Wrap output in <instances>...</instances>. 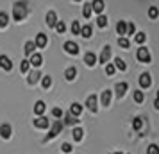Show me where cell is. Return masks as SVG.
<instances>
[{
	"label": "cell",
	"mask_w": 159,
	"mask_h": 154,
	"mask_svg": "<svg viewBox=\"0 0 159 154\" xmlns=\"http://www.w3.org/2000/svg\"><path fill=\"white\" fill-rule=\"evenodd\" d=\"M29 15V4L27 2H16L15 6H13V18H15V22H22L25 20V16Z\"/></svg>",
	"instance_id": "6da1fadb"
},
{
	"label": "cell",
	"mask_w": 159,
	"mask_h": 154,
	"mask_svg": "<svg viewBox=\"0 0 159 154\" xmlns=\"http://www.w3.org/2000/svg\"><path fill=\"white\" fill-rule=\"evenodd\" d=\"M63 127H65L63 120H59V118H57V120H54V122H52V125H50V131H48V134H47V136L43 138V142H48V140L56 138L59 133L63 131Z\"/></svg>",
	"instance_id": "7a4b0ae2"
},
{
	"label": "cell",
	"mask_w": 159,
	"mask_h": 154,
	"mask_svg": "<svg viewBox=\"0 0 159 154\" xmlns=\"http://www.w3.org/2000/svg\"><path fill=\"white\" fill-rule=\"evenodd\" d=\"M138 59L141 61V63H150V59H152V56H150V52H148V49H145V47H141V49H138Z\"/></svg>",
	"instance_id": "3957f363"
},
{
	"label": "cell",
	"mask_w": 159,
	"mask_h": 154,
	"mask_svg": "<svg viewBox=\"0 0 159 154\" xmlns=\"http://www.w3.org/2000/svg\"><path fill=\"white\" fill-rule=\"evenodd\" d=\"M34 127H38V129H48L50 127V122H48V118L47 117H38L36 120H34Z\"/></svg>",
	"instance_id": "277c9868"
},
{
	"label": "cell",
	"mask_w": 159,
	"mask_h": 154,
	"mask_svg": "<svg viewBox=\"0 0 159 154\" xmlns=\"http://www.w3.org/2000/svg\"><path fill=\"white\" fill-rule=\"evenodd\" d=\"M36 49H45L47 47V43H48V38H47V34H43V32H39L36 36Z\"/></svg>",
	"instance_id": "5b68a950"
},
{
	"label": "cell",
	"mask_w": 159,
	"mask_h": 154,
	"mask_svg": "<svg viewBox=\"0 0 159 154\" xmlns=\"http://www.w3.org/2000/svg\"><path fill=\"white\" fill-rule=\"evenodd\" d=\"M150 84H152V79H150V73H141L139 75V86L141 88H150Z\"/></svg>",
	"instance_id": "8992f818"
},
{
	"label": "cell",
	"mask_w": 159,
	"mask_h": 154,
	"mask_svg": "<svg viewBox=\"0 0 159 154\" xmlns=\"http://www.w3.org/2000/svg\"><path fill=\"white\" fill-rule=\"evenodd\" d=\"M65 50L68 52V54H72V56H77V54H79V45L73 43V41H66L65 43Z\"/></svg>",
	"instance_id": "52a82bcc"
},
{
	"label": "cell",
	"mask_w": 159,
	"mask_h": 154,
	"mask_svg": "<svg viewBox=\"0 0 159 154\" xmlns=\"http://www.w3.org/2000/svg\"><path fill=\"white\" fill-rule=\"evenodd\" d=\"M109 58H111V47H109V45H106V47L102 49V52H100V58H98V61L106 65V63L109 61Z\"/></svg>",
	"instance_id": "ba28073f"
},
{
	"label": "cell",
	"mask_w": 159,
	"mask_h": 154,
	"mask_svg": "<svg viewBox=\"0 0 159 154\" xmlns=\"http://www.w3.org/2000/svg\"><path fill=\"white\" fill-rule=\"evenodd\" d=\"M57 22H59L57 13H56V11H48V13H47V25H48V27H56Z\"/></svg>",
	"instance_id": "9c48e42d"
},
{
	"label": "cell",
	"mask_w": 159,
	"mask_h": 154,
	"mask_svg": "<svg viewBox=\"0 0 159 154\" xmlns=\"http://www.w3.org/2000/svg\"><path fill=\"white\" fill-rule=\"evenodd\" d=\"M29 63L32 66H41L43 65V58H41V54H38V52H34V54H30V59H29Z\"/></svg>",
	"instance_id": "30bf717a"
},
{
	"label": "cell",
	"mask_w": 159,
	"mask_h": 154,
	"mask_svg": "<svg viewBox=\"0 0 159 154\" xmlns=\"http://www.w3.org/2000/svg\"><path fill=\"white\" fill-rule=\"evenodd\" d=\"M0 66H2L6 72H9V70H13V61H11L7 56H0Z\"/></svg>",
	"instance_id": "8fae6325"
},
{
	"label": "cell",
	"mask_w": 159,
	"mask_h": 154,
	"mask_svg": "<svg viewBox=\"0 0 159 154\" xmlns=\"http://www.w3.org/2000/svg\"><path fill=\"white\" fill-rule=\"evenodd\" d=\"M86 106L89 111H93V113H97V110H98V106H97V95H89L86 100Z\"/></svg>",
	"instance_id": "7c38bea8"
},
{
	"label": "cell",
	"mask_w": 159,
	"mask_h": 154,
	"mask_svg": "<svg viewBox=\"0 0 159 154\" xmlns=\"http://www.w3.org/2000/svg\"><path fill=\"white\" fill-rule=\"evenodd\" d=\"M11 125L9 124H2L0 125V136H2V138L4 140H7V138H11Z\"/></svg>",
	"instance_id": "4fadbf2b"
},
{
	"label": "cell",
	"mask_w": 159,
	"mask_h": 154,
	"mask_svg": "<svg viewBox=\"0 0 159 154\" xmlns=\"http://www.w3.org/2000/svg\"><path fill=\"white\" fill-rule=\"evenodd\" d=\"M127 88H129V84H127V82H118V84L115 86L116 95H118V97H123V95H125V91H127Z\"/></svg>",
	"instance_id": "5bb4252c"
},
{
	"label": "cell",
	"mask_w": 159,
	"mask_h": 154,
	"mask_svg": "<svg viewBox=\"0 0 159 154\" xmlns=\"http://www.w3.org/2000/svg\"><path fill=\"white\" fill-rule=\"evenodd\" d=\"M45 110H47V104H45L43 100H38V102L34 104V113H36L38 117H41L45 113Z\"/></svg>",
	"instance_id": "9a60e30c"
},
{
	"label": "cell",
	"mask_w": 159,
	"mask_h": 154,
	"mask_svg": "<svg viewBox=\"0 0 159 154\" xmlns=\"http://www.w3.org/2000/svg\"><path fill=\"white\" fill-rule=\"evenodd\" d=\"M75 77H77V68H75V66L66 68V72H65V79L66 81H73Z\"/></svg>",
	"instance_id": "2e32d148"
},
{
	"label": "cell",
	"mask_w": 159,
	"mask_h": 154,
	"mask_svg": "<svg viewBox=\"0 0 159 154\" xmlns=\"http://www.w3.org/2000/svg\"><path fill=\"white\" fill-rule=\"evenodd\" d=\"M91 9H93L95 13L102 15V11H104V0H93L91 2Z\"/></svg>",
	"instance_id": "e0dca14e"
},
{
	"label": "cell",
	"mask_w": 159,
	"mask_h": 154,
	"mask_svg": "<svg viewBox=\"0 0 159 154\" xmlns=\"http://www.w3.org/2000/svg\"><path fill=\"white\" fill-rule=\"evenodd\" d=\"M100 102H102V106H109V104H111V91H109V90H104V91H102Z\"/></svg>",
	"instance_id": "ac0fdd59"
},
{
	"label": "cell",
	"mask_w": 159,
	"mask_h": 154,
	"mask_svg": "<svg viewBox=\"0 0 159 154\" xmlns=\"http://www.w3.org/2000/svg\"><path fill=\"white\" fill-rule=\"evenodd\" d=\"M84 63L88 66H93L97 63V56H95L93 52H86V56H84Z\"/></svg>",
	"instance_id": "d6986e66"
},
{
	"label": "cell",
	"mask_w": 159,
	"mask_h": 154,
	"mask_svg": "<svg viewBox=\"0 0 159 154\" xmlns=\"http://www.w3.org/2000/svg\"><path fill=\"white\" fill-rule=\"evenodd\" d=\"M77 122H79V120H77V117H73L72 113H66L65 120H63V124H65V125H75Z\"/></svg>",
	"instance_id": "ffe728a7"
},
{
	"label": "cell",
	"mask_w": 159,
	"mask_h": 154,
	"mask_svg": "<svg viewBox=\"0 0 159 154\" xmlns=\"http://www.w3.org/2000/svg\"><path fill=\"white\" fill-rule=\"evenodd\" d=\"M91 34H93L91 25H88V23H86L84 27H80V36H82V38H86V40H88V38H91Z\"/></svg>",
	"instance_id": "44dd1931"
},
{
	"label": "cell",
	"mask_w": 159,
	"mask_h": 154,
	"mask_svg": "<svg viewBox=\"0 0 159 154\" xmlns=\"http://www.w3.org/2000/svg\"><path fill=\"white\" fill-rule=\"evenodd\" d=\"M70 113H72L73 117H79L80 113H82V106H80L79 102H73L72 106H70Z\"/></svg>",
	"instance_id": "7402d4cb"
},
{
	"label": "cell",
	"mask_w": 159,
	"mask_h": 154,
	"mask_svg": "<svg viewBox=\"0 0 159 154\" xmlns=\"http://www.w3.org/2000/svg\"><path fill=\"white\" fill-rule=\"evenodd\" d=\"M34 50H36V43H34V41H27V43H25V47H23V52H25V56H29V54H34Z\"/></svg>",
	"instance_id": "603a6c76"
},
{
	"label": "cell",
	"mask_w": 159,
	"mask_h": 154,
	"mask_svg": "<svg viewBox=\"0 0 159 154\" xmlns=\"http://www.w3.org/2000/svg\"><path fill=\"white\" fill-rule=\"evenodd\" d=\"M116 32H118L120 36H123V34L127 32V22H123V20H120V22L116 23Z\"/></svg>",
	"instance_id": "cb8c5ba5"
},
{
	"label": "cell",
	"mask_w": 159,
	"mask_h": 154,
	"mask_svg": "<svg viewBox=\"0 0 159 154\" xmlns=\"http://www.w3.org/2000/svg\"><path fill=\"white\" fill-rule=\"evenodd\" d=\"M39 77H41V73L34 70V72H30V73H29V77H27V82H29V84H34V82L39 81Z\"/></svg>",
	"instance_id": "d4e9b609"
},
{
	"label": "cell",
	"mask_w": 159,
	"mask_h": 154,
	"mask_svg": "<svg viewBox=\"0 0 159 154\" xmlns=\"http://www.w3.org/2000/svg\"><path fill=\"white\" fill-rule=\"evenodd\" d=\"M115 66L118 68V70H122V72H125V70H127V63H125L122 58H116L115 59Z\"/></svg>",
	"instance_id": "484cf974"
},
{
	"label": "cell",
	"mask_w": 159,
	"mask_h": 154,
	"mask_svg": "<svg viewBox=\"0 0 159 154\" xmlns=\"http://www.w3.org/2000/svg\"><path fill=\"white\" fill-rule=\"evenodd\" d=\"M41 86H43L45 90H48L52 86V77L50 75H43V77H41Z\"/></svg>",
	"instance_id": "4316f807"
},
{
	"label": "cell",
	"mask_w": 159,
	"mask_h": 154,
	"mask_svg": "<svg viewBox=\"0 0 159 154\" xmlns=\"http://www.w3.org/2000/svg\"><path fill=\"white\" fill-rule=\"evenodd\" d=\"M72 134H73V140L80 142V140H82V136H84V131H82L80 127H75V129L72 131Z\"/></svg>",
	"instance_id": "83f0119b"
},
{
	"label": "cell",
	"mask_w": 159,
	"mask_h": 154,
	"mask_svg": "<svg viewBox=\"0 0 159 154\" xmlns=\"http://www.w3.org/2000/svg\"><path fill=\"white\" fill-rule=\"evenodd\" d=\"M141 127H143V118L136 117L134 120H132V129H134V131H139Z\"/></svg>",
	"instance_id": "f1b7e54d"
},
{
	"label": "cell",
	"mask_w": 159,
	"mask_h": 154,
	"mask_svg": "<svg viewBox=\"0 0 159 154\" xmlns=\"http://www.w3.org/2000/svg\"><path fill=\"white\" fill-rule=\"evenodd\" d=\"M7 23H9V16H7V13L0 11V27H7Z\"/></svg>",
	"instance_id": "f546056e"
},
{
	"label": "cell",
	"mask_w": 159,
	"mask_h": 154,
	"mask_svg": "<svg viewBox=\"0 0 159 154\" xmlns=\"http://www.w3.org/2000/svg\"><path fill=\"white\" fill-rule=\"evenodd\" d=\"M93 13V9H91V4H84V7H82V16L84 18H89Z\"/></svg>",
	"instance_id": "4dcf8cb0"
},
{
	"label": "cell",
	"mask_w": 159,
	"mask_h": 154,
	"mask_svg": "<svg viewBox=\"0 0 159 154\" xmlns=\"http://www.w3.org/2000/svg\"><path fill=\"white\" fill-rule=\"evenodd\" d=\"M97 25H98L100 29H104V27L107 25V18H106L104 15H98V18H97Z\"/></svg>",
	"instance_id": "1f68e13d"
},
{
	"label": "cell",
	"mask_w": 159,
	"mask_h": 154,
	"mask_svg": "<svg viewBox=\"0 0 159 154\" xmlns=\"http://www.w3.org/2000/svg\"><path fill=\"white\" fill-rule=\"evenodd\" d=\"M118 45H120V47H123V49H129V47H130V41H129L125 36H120V38H118Z\"/></svg>",
	"instance_id": "d6a6232c"
},
{
	"label": "cell",
	"mask_w": 159,
	"mask_h": 154,
	"mask_svg": "<svg viewBox=\"0 0 159 154\" xmlns=\"http://www.w3.org/2000/svg\"><path fill=\"white\" fill-rule=\"evenodd\" d=\"M145 40H147V34H145V32H138L136 36H134V41H136V43H139V45H143Z\"/></svg>",
	"instance_id": "836d02e7"
},
{
	"label": "cell",
	"mask_w": 159,
	"mask_h": 154,
	"mask_svg": "<svg viewBox=\"0 0 159 154\" xmlns=\"http://www.w3.org/2000/svg\"><path fill=\"white\" fill-rule=\"evenodd\" d=\"M143 99H145L143 91H139V90H136V91H134V100H136L138 104H141V102H143Z\"/></svg>",
	"instance_id": "e575fe53"
},
{
	"label": "cell",
	"mask_w": 159,
	"mask_h": 154,
	"mask_svg": "<svg viewBox=\"0 0 159 154\" xmlns=\"http://www.w3.org/2000/svg\"><path fill=\"white\" fill-rule=\"evenodd\" d=\"M29 65H30L29 59H23L22 65H20V72H22V73H27V70H29Z\"/></svg>",
	"instance_id": "d590c367"
},
{
	"label": "cell",
	"mask_w": 159,
	"mask_h": 154,
	"mask_svg": "<svg viewBox=\"0 0 159 154\" xmlns=\"http://www.w3.org/2000/svg\"><path fill=\"white\" fill-rule=\"evenodd\" d=\"M54 29L57 30L59 34H63V32L66 30V25H65V22H57V23H56V27H54Z\"/></svg>",
	"instance_id": "8d00e7d4"
},
{
	"label": "cell",
	"mask_w": 159,
	"mask_h": 154,
	"mask_svg": "<svg viewBox=\"0 0 159 154\" xmlns=\"http://www.w3.org/2000/svg\"><path fill=\"white\" fill-rule=\"evenodd\" d=\"M147 154H159V147L156 145V143L148 145V149H147Z\"/></svg>",
	"instance_id": "74e56055"
},
{
	"label": "cell",
	"mask_w": 159,
	"mask_h": 154,
	"mask_svg": "<svg viewBox=\"0 0 159 154\" xmlns=\"http://www.w3.org/2000/svg\"><path fill=\"white\" fill-rule=\"evenodd\" d=\"M61 151H63L65 154H70L73 151V147L70 145V143H63V145H61Z\"/></svg>",
	"instance_id": "f35d334b"
},
{
	"label": "cell",
	"mask_w": 159,
	"mask_h": 154,
	"mask_svg": "<svg viewBox=\"0 0 159 154\" xmlns=\"http://www.w3.org/2000/svg\"><path fill=\"white\" fill-rule=\"evenodd\" d=\"M72 32H73V34H80V23L79 22H73L72 23Z\"/></svg>",
	"instance_id": "ab89813d"
},
{
	"label": "cell",
	"mask_w": 159,
	"mask_h": 154,
	"mask_svg": "<svg viewBox=\"0 0 159 154\" xmlns=\"http://www.w3.org/2000/svg\"><path fill=\"white\" fill-rule=\"evenodd\" d=\"M148 16H150V18H157L159 16V9L157 7H150L148 9Z\"/></svg>",
	"instance_id": "60d3db41"
},
{
	"label": "cell",
	"mask_w": 159,
	"mask_h": 154,
	"mask_svg": "<svg viewBox=\"0 0 159 154\" xmlns=\"http://www.w3.org/2000/svg\"><path fill=\"white\" fill-rule=\"evenodd\" d=\"M115 70H116V66H115V65H111V63L106 66V73H107V75H113V73H115Z\"/></svg>",
	"instance_id": "b9f144b4"
},
{
	"label": "cell",
	"mask_w": 159,
	"mask_h": 154,
	"mask_svg": "<svg viewBox=\"0 0 159 154\" xmlns=\"http://www.w3.org/2000/svg\"><path fill=\"white\" fill-rule=\"evenodd\" d=\"M134 30H136V27H134V23H127V32H125V34H129V36H132V34H134Z\"/></svg>",
	"instance_id": "7bdbcfd3"
},
{
	"label": "cell",
	"mask_w": 159,
	"mask_h": 154,
	"mask_svg": "<svg viewBox=\"0 0 159 154\" xmlns=\"http://www.w3.org/2000/svg\"><path fill=\"white\" fill-rule=\"evenodd\" d=\"M52 115H54L56 118H61V117H63V111H61V108H54V110H52Z\"/></svg>",
	"instance_id": "ee69618b"
},
{
	"label": "cell",
	"mask_w": 159,
	"mask_h": 154,
	"mask_svg": "<svg viewBox=\"0 0 159 154\" xmlns=\"http://www.w3.org/2000/svg\"><path fill=\"white\" fill-rule=\"evenodd\" d=\"M154 108H156V110H159V99H156V102H154Z\"/></svg>",
	"instance_id": "f6af8a7d"
},
{
	"label": "cell",
	"mask_w": 159,
	"mask_h": 154,
	"mask_svg": "<svg viewBox=\"0 0 159 154\" xmlns=\"http://www.w3.org/2000/svg\"><path fill=\"white\" fill-rule=\"evenodd\" d=\"M157 99H159V91H157Z\"/></svg>",
	"instance_id": "bcb514c9"
},
{
	"label": "cell",
	"mask_w": 159,
	"mask_h": 154,
	"mask_svg": "<svg viewBox=\"0 0 159 154\" xmlns=\"http://www.w3.org/2000/svg\"><path fill=\"white\" fill-rule=\"evenodd\" d=\"M115 154H122V152H115Z\"/></svg>",
	"instance_id": "7dc6e473"
},
{
	"label": "cell",
	"mask_w": 159,
	"mask_h": 154,
	"mask_svg": "<svg viewBox=\"0 0 159 154\" xmlns=\"http://www.w3.org/2000/svg\"><path fill=\"white\" fill-rule=\"evenodd\" d=\"M75 2H80V0H75Z\"/></svg>",
	"instance_id": "c3c4849f"
}]
</instances>
